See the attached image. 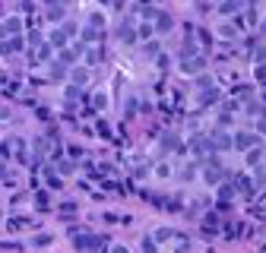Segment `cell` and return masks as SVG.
I'll return each mask as SVG.
<instances>
[{
	"mask_svg": "<svg viewBox=\"0 0 266 253\" xmlns=\"http://www.w3.org/2000/svg\"><path fill=\"white\" fill-rule=\"evenodd\" d=\"M48 44H51V51H57V54H61V51H64V48H70L73 42L66 38V32L61 29V25H57V29H51V32H48Z\"/></svg>",
	"mask_w": 266,
	"mask_h": 253,
	"instance_id": "15",
	"label": "cell"
},
{
	"mask_svg": "<svg viewBox=\"0 0 266 253\" xmlns=\"http://www.w3.org/2000/svg\"><path fill=\"white\" fill-rule=\"evenodd\" d=\"M197 171H200V162H194V165H187V168L181 171V181H194L197 177Z\"/></svg>",
	"mask_w": 266,
	"mask_h": 253,
	"instance_id": "34",
	"label": "cell"
},
{
	"mask_svg": "<svg viewBox=\"0 0 266 253\" xmlns=\"http://www.w3.org/2000/svg\"><path fill=\"white\" fill-rule=\"evenodd\" d=\"M155 174H158V177H171V165H168V162H158V165H155Z\"/></svg>",
	"mask_w": 266,
	"mask_h": 253,
	"instance_id": "40",
	"label": "cell"
},
{
	"mask_svg": "<svg viewBox=\"0 0 266 253\" xmlns=\"http://www.w3.org/2000/svg\"><path fill=\"white\" fill-rule=\"evenodd\" d=\"M219 102V89L212 85V89H206L203 95H200V108H209V105H216Z\"/></svg>",
	"mask_w": 266,
	"mask_h": 253,
	"instance_id": "24",
	"label": "cell"
},
{
	"mask_svg": "<svg viewBox=\"0 0 266 253\" xmlns=\"http://www.w3.org/2000/svg\"><path fill=\"white\" fill-rule=\"evenodd\" d=\"M0 158H16V152H13V139H3V143H0Z\"/></svg>",
	"mask_w": 266,
	"mask_h": 253,
	"instance_id": "32",
	"label": "cell"
},
{
	"mask_svg": "<svg viewBox=\"0 0 266 253\" xmlns=\"http://www.w3.org/2000/svg\"><path fill=\"white\" fill-rule=\"evenodd\" d=\"M254 79H257L260 85H266V63H260V66L254 70Z\"/></svg>",
	"mask_w": 266,
	"mask_h": 253,
	"instance_id": "42",
	"label": "cell"
},
{
	"mask_svg": "<svg viewBox=\"0 0 266 253\" xmlns=\"http://www.w3.org/2000/svg\"><path fill=\"white\" fill-rule=\"evenodd\" d=\"M13 146H16V162H29V143L25 139H13Z\"/></svg>",
	"mask_w": 266,
	"mask_h": 253,
	"instance_id": "25",
	"label": "cell"
},
{
	"mask_svg": "<svg viewBox=\"0 0 266 253\" xmlns=\"http://www.w3.org/2000/svg\"><path fill=\"white\" fill-rule=\"evenodd\" d=\"M162 152H165V155H184L187 146H184V139L177 136V133H165V136H162Z\"/></svg>",
	"mask_w": 266,
	"mask_h": 253,
	"instance_id": "9",
	"label": "cell"
},
{
	"mask_svg": "<svg viewBox=\"0 0 266 253\" xmlns=\"http://www.w3.org/2000/svg\"><path fill=\"white\" fill-rule=\"evenodd\" d=\"M64 98H66V108H79V105H83V89H76V85H66Z\"/></svg>",
	"mask_w": 266,
	"mask_h": 253,
	"instance_id": "22",
	"label": "cell"
},
{
	"mask_svg": "<svg viewBox=\"0 0 266 253\" xmlns=\"http://www.w3.org/2000/svg\"><path fill=\"white\" fill-rule=\"evenodd\" d=\"M32 244H35V247H48V244H51V234H38Z\"/></svg>",
	"mask_w": 266,
	"mask_h": 253,
	"instance_id": "45",
	"label": "cell"
},
{
	"mask_svg": "<svg viewBox=\"0 0 266 253\" xmlns=\"http://www.w3.org/2000/svg\"><path fill=\"white\" fill-rule=\"evenodd\" d=\"M187 149L197 155V162H200V165H203V162H209V158H216V146H212V139L206 136V133H200V136L190 139V143H187Z\"/></svg>",
	"mask_w": 266,
	"mask_h": 253,
	"instance_id": "6",
	"label": "cell"
},
{
	"mask_svg": "<svg viewBox=\"0 0 266 253\" xmlns=\"http://www.w3.org/2000/svg\"><path fill=\"white\" fill-rule=\"evenodd\" d=\"M263 105H266V89H263Z\"/></svg>",
	"mask_w": 266,
	"mask_h": 253,
	"instance_id": "50",
	"label": "cell"
},
{
	"mask_svg": "<svg viewBox=\"0 0 266 253\" xmlns=\"http://www.w3.org/2000/svg\"><path fill=\"white\" fill-rule=\"evenodd\" d=\"M152 241H155V244H168V247L177 250V253L190 250V237L184 234V231H175V228H158L155 234H152Z\"/></svg>",
	"mask_w": 266,
	"mask_h": 253,
	"instance_id": "2",
	"label": "cell"
},
{
	"mask_svg": "<svg viewBox=\"0 0 266 253\" xmlns=\"http://www.w3.org/2000/svg\"><path fill=\"white\" fill-rule=\"evenodd\" d=\"M152 32H155V29H152V22H136V38H149Z\"/></svg>",
	"mask_w": 266,
	"mask_h": 253,
	"instance_id": "35",
	"label": "cell"
},
{
	"mask_svg": "<svg viewBox=\"0 0 266 253\" xmlns=\"http://www.w3.org/2000/svg\"><path fill=\"white\" fill-rule=\"evenodd\" d=\"M42 174H44V184H48L51 190H57V187H61V177H57V174H54V171H51V168H44Z\"/></svg>",
	"mask_w": 266,
	"mask_h": 253,
	"instance_id": "30",
	"label": "cell"
},
{
	"mask_svg": "<svg viewBox=\"0 0 266 253\" xmlns=\"http://www.w3.org/2000/svg\"><path fill=\"white\" fill-rule=\"evenodd\" d=\"M257 133H260V136H266V117H263V121H257Z\"/></svg>",
	"mask_w": 266,
	"mask_h": 253,
	"instance_id": "48",
	"label": "cell"
},
{
	"mask_svg": "<svg viewBox=\"0 0 266 253\" xmlns=\"http://www.w3.org/2000/svg\"><path fill=\"white\" fill-rule=\"evenodd\" d=\"M95 133H98V136H105V139H111V130H108V121H98V126H95Z\"/></svg>",
	"mask_w": 266,
	"mask_h": 253,
	"instance_id": "43",
	"label": "cell"
},
{
	"mask_svg": "<svg viewBox=\"0 0 266 253\" xmlns=\"http://www.w3.org/2000/svg\"><path fill=\"white\" fill-rule=\"evenodd\" d=\"M244 111H247V117H257V121H263V117H266V105H263V102H257V98L244 105Z\"/></svg>",
	"mask_w": 266,
	"mask_h": 253,
	"instance_id": "23",
	"label": "cell"
},
{
	"mask_svg": "<svg viewBox=\"0 0 266 253\" xmlns=\"http://www.w3.org/2000/svg\"><path fill=\"white\" fill-rule=\"evenodd\" d=\"M48 73H51V79H54V83H61V79H66V76H70V66H64V63L54 57V61L48 63Z\"/></svg>",
	"mask_w": 266,
	"mask_h": 253,
	"instance_id": "20",
	"label": "cell"
},
{
	"mask_svg": "<svg viewBox=\"0 0 266 253\" xmlns=\"http://www.w3.org/2000/svg\"><path fill=\"white\" fill-rule=\"evenodd\" d=\"M73 212H76V203H64L61 206V215H73Z\"/></svg>",
	"mask_w": 266,
	"mask_h": 253,
	"instance_id": "46",
	"label": "cell"
},
{
	"mask_svg": "<svg viewBox=\"0 0 266 253\" xmlns=\"http://www.w3.org/2000/svg\"><path fill=\"white\" fill-rule=\"evenodd\" d=\"M219 32H222L225 38H235V35H238V29H235V25H225V22H222V29H219Z\"/></svg>",
	"mask_w": 266,
	"mask_h": 253,
	"instance_id": "44",
	"label": "cell"
},
{
	"mask_svg": "<svg viewBox=\"0 0 266 253\" xmlns=\"http://www.w3.org/2000/svg\"><path fill=\"white\" fill-rule=\"evenodd\" d=\"M25 228H35L32 218H25V215H13L10 222H6V231H10V234H19V231H25Z\"/></svg>",
	"mask_w": 266,
	"mask_h": 253,
	"instance_id": "19",
	"label": "cell"
},
{
	"mask_svg": "<svg viewBox=\"0 0 266 253\" xmlns=\"http://www.w3.org/2000/svg\"><path fill=\"white\" fill-rule=\"evenodd\" d=\"M263 162V149H250L247 152V165H260Z\"/></svg>",
	"mask_w": 266,
	"mask_h": 253,
	"instance_id": "37",
	"label": "cell"
},
{
	"mask_svg": "<svg viewBox=\"0 0 266 253\" xmlns=\"http://www.w3.org/2000/svg\"><path fill=\"white\" fill-rule=\"evenodd\" d=\"M102 42H105V19L92 13L83 25V44H102Z\"/></svg>",
	"mask_w": 266,
	"mask_h": 253,
	"instance_id": "4",
	"label": "cell"
},
{
	"mask_svg": "<svg viewBox=\"0 0 266 253\" xmlns=\"http://www.w3.org/2000/svg\"><path fill=\"white\" fill-rule=\"evenodd\" d=\"M89 105H92V108H95V111H102L105 105H108V98H105L102 92H98V95H92V102H89Z\"/></svg>",
	"mask_w": 266,
	"mask_h": 253,
	"instance_id": "39",
	"label": "cell"
},
{
	"mask_svg": "<svg viewBox=\"0 0 266 253\" xmlns=\"http://www.w3.org/2000/svg\"><path fill=\"white\" fill-rule=\"evenodd\" d=\"M238 10H244L241 3H219V13H222V16H235Z\"/></svg>",
	"mask_w": 266,
	"mask_h": 253,
	"instance_id": "31",
	"label": "cell"
},
{
	"mask_svg": "<svg viewBox=\"0 0 266 253\" xmlns=\"http://www.w3.org/2000/svg\"><path fill=\"white\" fill-rule=\"evenodd\" d=\"M177 66H181V73H187V76H203V66H206V57L203 51H177Z\"/></svg>",
	"mask_w": 266,
	"mask_h": 253,
	"instance_id": "3",
	"label": "cell"
},
{
	"mask_svg": "<svg viewBox=\"0 0 266 253\" xmlns=\"http://www.w3.org/2000/svg\"><path fill=\"white\" fill-rule=\"evenodd\" d=\"M114 35L121 38L127 48H130V44H136L139 42V38H136V19H121V22L114 25Z\"/></svg>",
	"mask_w": 266,
	"mask_h": 253,
	"instance_id": "8",
	"label": "cell"
},
{
	"mask_svg": "<svg viewBox=\"0 0 266 253\" xmlns=\"http://www.w3.org/2000/svg\"><path fill=\"white\" fill-rule=\"evenodd\" d=\"M66 13H70V6L66 3H48L44 6V19H48V22H66Z\"/></svg>",
	"mask_w": 266,
	"mask_h": 253,
	"instance_id": "16",
	"label": "cell"
},
{
	"mask_svg": "<svg viewBox=\"0 0 266 253\" xmlns=\"http://www.w3.org/2000/svg\"><path fill=\"white\" fill-rule=\"evenodd\" d=\"M209 139H212V146H216V152H228V149H235V136H231V133H225L222 126H216V130L209 133Z\"/></svg>",
	"mask_w": 266,
	"mask_h": 253,
	"instance_id": "12",
	"label": "cell"
},
{
	"mask_svg": "<svg viewBox=\"0 0 266 253\" xmlns=\"http://www.w3.org/2000/svg\"><path fill=\"white\" fill-rule=\"evenodd\" d=\"M83 61H86V66H98L105 61V48H102V44H86Z\"/></svg>",
	"mask_w": 266,
	"mask_h": 253,
	"instance_id": "17",
	"label": "cell"
},
{
	"mask_svg": "<svg viewBox=\"0 0 266 253\" xmlns=\"http://www.w3.org/2000/svg\"><path fill=\"white\" fill-rule=\"evenodd\" d=\"M200 174H203L206 184H216V187H219V184H225L231 177V171H225L222 165H219V158H209V162L200 165Z\"/></svg>",
	"mask_w": 266,
	"mask_h": 253,
	"instance_id": "5",
	"label": "cell"
},
{
	"mask_svg": "<svg viewBox=\"0 0 266 253\" xmlns=\"http://www.w3.org/2000/svg\"><path fill=\"white\" fill-rule=\"evenodd\" d=\"M263 253H266V247H263Z\"/></svg>",
	"mask_w": 266,
	"mask_h": 253,
	"instance_id": "52",
	"label": "cell"
},
{
	"mask_svg": "<svg viewBox=\"0 0 266 253\" xmlns=\"http://www.w3.org/2000/svg\"><path fill=\"white\" fill-rule=\"evenodd\" d=\"M231 181H235V187H238V193H244L247 199H254L257 196V187H254V177H247V174H235L231 171Z\"/></svg>",
	"mask_w": 266,
	"mask_h": 253,
	"instance_id": "14",
	"label": "cell"
},
{
	"mask_svg": "<svg viewBox=\"0 0 266 253\" xmlns=\"http://www.w3.org/2000/svg\"><path fill=\"white\" fill-rule=\"evenodd\" d=\"M10 114H13V111H10V108H3V105H0V121H10Z\"/></svg>",
	"mask_w": 266,
	"mask_h": 253,
	"instance_id": "47",
	"label": "cell"
},
{
	"mask_svg": "<svg viewBox=\"0 0 266 253\" xmlns=\"http://www.w3.org/2000/svg\"><path fill=\"white\" fill-rule=\"evenodd\" d=\"M89 79H92L89 66H73V70H70V85H76V89H83Z\"/></svg>",
	"mask_w": 266,
	"mask_h": 253,
	"instance_id": "18",
	"label": "cell"
},
{
	"mask_svg": "<svg viewBox=\"0 0 266 253\" xmlns=\"http://www.w3.org/2000/svg\"><path fill=\"white\" fill-rule=\"evenodd\" d=\"M250 61H254L257 66H260V63H266V44H257V48L250 51Z\"/></svg>",
	"mask_w": 266,
	"mask_h": 253,
	"instance_id": "29",
	"label": "cell"
},
{
	"mask_svg": "<svg viewBox=\"0 0 266 253\" xmlns=\"http://www.w3.org/2000/svg\"><path fill=\"white\" fill-rule=\"evenodd\" d=\"M83 54H86V44H83V42H73L70 48H64L61 54H57V61H61L64 66H70V70H73V63H76Z\"/></svg>",
	"mask_w": 266,
	"mask_h": 253,
	"instance_id": "10",
	"label": "cell"
},
{
	"mask_svg": "<svg viewBox=\"0 0 266 253\" xmlns=\"http://www.w3.org/2000/svg\"><path fill=\"white\" fill-rule=\"evenodd\" d=\"M35 206H38V209H51V193L48 190H42V193H35Z\"/></svg>",
	"mask_w": 266,
	"mask_h": 253,
	"instance_id": "28",
	"label": "cell"
},
{
	"mask_svg": "<svg viewBox=\"0 0 266 253\" xmlns=\"http://www.w3.org/2000/svg\"><path fill=\"white\" fill-rule=\"evenodd\" d=\"M22 51H29V42H25L22 35H19V38H6V42H0V54H3V57H16V54H22Z\"/></svg>",
	"mask_w": 266,
	"mask_h": 253,
	"instance_id": "11",
	"label": "cell"
},
{
	"mask_svg": "<svg viewBox=\"0 0 266 253\" xmlns=\"http://www.w3.org/2000/svg\"><path fill=\"white\" fill-rule=\"evenodd\" d=\"M203 222H206V231H209V234H216L219 225H222V218H219V212H206Z\"/></svg>",
	"mask_w": 266,
	"mask_h": 253,
	"instance_id": "26",
	"label": "cell"
},
{
	"mask_svg": "<svg viewBox=\"0 0 266 253\" xmlns=\"http://www.w3.org/2000/svg\"><path fill=\"white\" fill-rule=\"evenodd\" d=\"M111 253H127V247H121V244H117V247H111Z\"/></svg>",
	"mask_w": 266,
	"mask_h": 253,
	"instance_id": "49",
	"label": "cell"
},
{
	"mask_svg": "<svg viewBox=\"0 0 266 253\" xmlns=\"http://www.w3.org/2000/svg\"><path fill=\"white\" fill-rule=\"evenodd\" d=\"M19 35H22V19L10 16V19L0 22V42H6V38H19Z\"/></svg>",
	"mask_w": 266,
	"mask_h": 253,
	"instance_id": "13",
	"label": "cell"
},
{
	"mask_svg": "<svg viewBox=\"0 0 266 253\" xmlns=\"http://www.w3.org/2000/svg\"><path fill=\"white\" fill-rule=\"evenodd\" d=\"M158 48H162V44H158V42H146V54H149V57H155V61H158V57H162V54H158Z\"/></svg>",
	"mask_w": 266,
	"mask_h": 253,
	"instance_id": "36",
	"label": "cell"
},
{
	"mask_svg": "<svg viewBox=\"0 0 266 253\" xmlns=\"http://www.w3.org/2000/svg\"><path fill=\"white\" fill-rule=\"evenodd\" d=\"M260 146H263V136L257 130H238L235 133V149L244 152V155H247L250 149H260Z\"/></svg>",
	"mask_w": 266,
	"mask_h": 253,
	"instance_id": "7",
	"label": "cell"
},
{
	"mask_svg": "<svg viewBox=\"0 0 266 253\" xmlns=\"http://www.w3.org/2000/svg\"><path fill=\"white\" fill-rule=\"evenodd\" d=\"M263 158H266V146H263Z\"/></svg>",
	"mask_w": 266,
	"mask_h": 253,
	"instance_id": "51",
	"label": "cell"
},
{
	"mask_svg": "<svg viewBox=\"0 0 266 253\" xmlns=\"http://www.w3.org/2000/svg\"><path fill=\"white\" fill-rule=\"evenodd\" d=\"M70 241H73V250L76 253H105L102 247H108V237H98V234H89L83 228H73L70 225Z\"/></svg>",
	"mask_w": 266,
	"mask_h": 253,
	"instance_id": "1",
	"label": "cell"
},
{
	"mask_svg": "<svg viewBox=\"0 0 266 253\" xmlns=\"http://www.w3.org/2000/svg\"><path fill=\"white\" fill-rule=\"evenodd\" d=\"M57 171H61V174H73V171H76V162H70V158H61V162H57Z\"/></svg>",
	"mask_w": 266,
	"mask_h": 253,
	"instance_id": "33",
	"label": "cell"
},
{
	"mask_svg": "<svg viewBox=\"0 0 266 253\" xmlns=\"http://www.w3.org/2000/svg\"><path fill=\"white\" fill-rule=\"evenodd\" d=\"M143 253H158V244L152 237H143Z\"/></svg>",
	"mask_w": 266,
	"mask_h": 253,
	"instance_id": "41",
	"label": "cell"
},
{
	"mask_svg": "<svg viewBox=\"0 0 266 253\" xmlns=\"http://www.w3.org/2000/svg\"><path fill=\"white\" fill-rule=\"evenodd\" d=\"M197 44H200V51H209V48H212V35H209V29H197Z\"/></svg>",
	"mask_w": 266,
	"mask_h": 253,
	"instance_id": "27",
	"label": "cell"
},
{
	"mask_svg": "<svg viewBox=\"0 0 266 253\" xmlns=\"http://www.w3.org/2000/svg\"><path fill=\"white\" fill-rule=\"evenodd\" d=\"M263 184H266V168H257V171H254V187L260 190Z\"/></svg>",
	"mask_w": 266,
	"mask_h": 253,
	"instance_id": "38",
	"label": "cell"
},
{
	"mask_svg": "<svg viewBox=\"0 0 266 253\" xmlns=\"http://www.w3.org/2000/svg\"><path fill=\"white\" fill-rule=\"evenodd\" d=\"M152 29H155V32H171V29H175V19H171L168 13L158 10V13H155V22H152Z\"/></svg>",
	"mask_w": 266,
	"mask_h": 253,
	"instance_id": "21",
	"label": "cell"
}]
</instances>
